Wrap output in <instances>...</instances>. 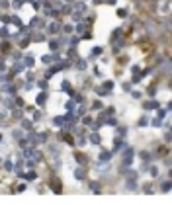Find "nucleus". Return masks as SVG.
<instances>
[{"mask_svg": "<svg viewBox=\"0 0 172 205\" xmlns=\"http://www.w3.org/2000/svg\"><path fill=\"white\" fill-rule=\"evenodd\" d=\"M143 108H145V109H159V108H161V104H159V100H149V102L143 104Z\"/></svg>", "mask_w": 172, "mask_h": 205, "instance_id": "f257e3e1", "label": "nucleus"}, {"mask_svg": "<svg viewBox=\"0 0 172 205\" xmlns=\"http://www.w3.org/2000/svg\"><path fill=\"white\" fill-rule=\"evenodd\" d=\"M49 188L53 190L55 194H61V192H63V190H61V182H59L57 178H55V180H51V184H49Z\"/></svg>", "mask_w": 172, "mask_h": 205, "instance_id": "f03ea898", "label": "nucleus"}, {"mask_svg": "<svg viewBox=\"0 0 172 205\" xmlns=\"http://www.w3.org/2000/svg\"><path fill=\"white\" fill-rule=\"evenodd\" d=\"M61 70V65H53L51 68H47V72H45V78H51L53 74H57Z\"/></svg>", "mask_w": 172, "mask_h": 205, "instance_id": "7ed1b4c3", "label": "nucleus"}, {"mask_svg": "<svg viewBox=\"0 0 172 205\" xmlns=\"http://www.w3.org/2000/svg\"><path fill=\"white\" fill-rule=\"evenodd\" d=\"M24 68H26V65H24V63H20V61H16V65L12 66V74H20Z\"/></svg>", "mask_w": 172, "mask_h": 205, "instance_id": "20e7f679", "label": "nucleus"}, {"mask_svg": "<svg viewBox=\"0 0 172 205\" xmlns=\"http://www.w3.org/2000/svg\"><path fill=\"white\" fill-rule=\"evenodd\" d=\"M75 158H76V162H78L80 166H84L86 162H88V158H86V156L82 154V152H76V154H75Z\"/></svg>", "mask_w": 172, "mask_h": 205, "instance_id": "39448f33", "label": "nucleus"}, {"mask_svg": "<svg viewBox=\"0 0 172 205\" xmlns=\"http://www.w3.org/2000/svg\"><path fill=\"white\" fill-rule=\"evenodd\" d=\"M84 10H86V4H84V2H76V4H75V12H76V14H82Z\"/></svg>", "mask_w": 172, "mask_h": 205, "instance_id": "423d86ee", "label": "nucleus"}, {"mask_svg": "<svg viewBox=\"0 0 172 205\" xmlns=\"http://www.w3.org/2000/svg\"><path fill=\"white\" fill-rule=\"evenodd\" d=\"M75 178H76V180H84V178H86V172L82 170V168H76V170H75Z\"/></svg>", "mask_w": 172, "mask_h": 205, "instance_id": "0eeeda50", "label": "nucleus"}, {"mask_svg": "<svg viewBox=\"0 0 172 205\" xmlns=\"http://www.w3.org/2000/svg\"><path fill=\"white\" fill-rule=\"evenodd\" d=\"M90 143H94V145H100V143H102L100 135H98V131H94V133L90 135Z\"/></svg>", "mask_w": 172, "mask_h": 205, "instance_id": "6e6552de", "label": "nucleus"}, {"mask_svg": "<svg viewBox=\"0 0 172 205\" xmlns=\"http://www.w3.org/2000/svg\"><path fill=\"white\" fill-rule=\"evenodd\" d=\"M112 156H114V152H102L100 154V162H108Z\"/></svg>", "mask_w": 172, "mask_h": 205, "instance_id": "1a4fd4ad", "label": "nucleus"}, {"mask_svg": "<svg viewBox=\"0 0 172 205\" xmlns=\"http://www.w3.org/2000/svg\"><path fill=\"white\" fill-rule=\"evenodd\" d=\"M61 90H63V92H69V94H73V92H71V82L63 80V82H61Z\"/></svg>", "mask_w": 172, "mask_h": 205, "instance_id": "9d476101", "label": "nucleus"}, {"mask_svg": "<svg viewBox=\"0 0 172 205\" xmlns=\"http://www.w3.org/2000/svg\"><path fill=\"white\" fill-rule=\"evenodd\" d=\"M45 100H47V94H45V92H41V94L37 96V100H35V102H37V106H43V104H45Z\"/></svg>", "mask_w": 172, "mask_h": 205, "instance_id": "9b49d317", "label": "nucleus"}, {"mask_svg": "<svg viewBox=\"0 0 172 205\" xmlns=\"http://www.w3.org/2000/svg\"><path fill=\"white\" fill-rule=\"evenodd\" d=\"M37 178V174L35 172H28V174H24V180H28V182H33Z\"/></svg>", "mask_w": 172, "mask_h": 205, "instance_id": "f8f14e48", "label": "nucleus"}, {"mask_svg": "<svg viewBox=\"0 0 172 205\" xmlns=\"http://www.w3.org/2000/svg\"><path fill=\"white\" fill-rule=\"evenodd\" d=\"M49 33H57L59 31V23L57 22H53V23H49V29H47Z\"/></svg>", "mask_w": 172, "mask_h": 205, "instance_id": "ddd939ff", "label": "nucleus"}, {"mask_svg": "<svg viewBox=\"0 0 172 205\" xmlns=\"http://www.w3.org/2000/svg\"><path fill=\"white\" fill-rule=\"evenodd\" d=\"M161 192L168 194V192H170V182H162V184H161Z\"/></svg>", "mask_w": 172, "mask_h": 205, "instance_id": "4468645a", "label": "nucleus"}, {"mask_svg": "<svg viewBox=\"0 0 172 205\" xmlns=\"http://www.w3.org/2000/svg\"><path fill=\"white\" fill-rule=\"evenodd\" d=\"M76 68H78V70H84V68H86V61H84V59H78V61H76Z\"/></svg>", "mask_w": 172, "mask_h": 205, "instance_id": "2eb2a0df", "label": "nucleus"}, {"mask_svg": "<svg viewBox=\"0 0 172 205\" xmlns=\"http://www.w3.org/2000/svg\"><path fill=\"white\" fill-rule=\"evenodd\" d=\"M96 94H100V96H108L110 90H106V88H102V86H96Z\"/></svg>", "mask_w": 172, "mask_h": 205, "instance_id": "dca6fc26", "label": "nucleus"}, {"mask_svg": "<svg viewBox=\"0 0 172 205\" xmlns=\"http://www.w3.org/2000/svg\"><path fill=\"white\" fill-rule=\"evenodd\" d=\"M33 63H35L33 57H26V59H24V65H26V66H33Z\"/></svg>", "mask_w": 172, "mask_h": 205, "instance_id": "f3484780", "label": "nucleus"}, {"mask_svg": "<svg viewBox=\"0 0 172 205\" xmlns=\"http://www.w3.org/2000/svg\"><path fill=\"white\" fill-rule=\"evenodd\" d=\"M137 188V184H135V178H129L127 180V190H135Z\"/></svg>", "mask_w": 172, "mask_h": 205, "instance_id": "a211bd4d", "label": "nucleus"}, {"mask_svg": "<svg viewBox=\"0 0 172 205\" xmlns=\"http://www.w3.org/2000/svg\"><path fill=\"white\" fill-rule=\"evenodd\" d=\"M49 47H51L53 51H57V49H59V41H57V39H49Z\"/></svg>", "mask_w": 172, "mask_h": 205, "instance_id": "6ab92c4d", "label": "nucleus"}, {"mask_svg": "<svg viewBox=\"0 0 172 205\" xmlns=\"http://www.w3.org/2000/svg\"><path fill=\"white\" fill-rule=\"evenodd\" d=\"M143 192H145V194H153V192H155V190H153V186H150V184H145V186H143Z\"/></svg>", "mask_w": 172, "mask_h": 205, "instance_id": "aec40b11", "label": "nucleus"}, {"mask_svg": "<svg viewBox=\"0 0 172 205\" xmlns=\"http://www.w3.org/2000/svg\"><path fill=\"white\" fill-rule=\"evenodd\" d=\"M90 53H92V57H100V55H102V47H94Z\"/></svg>", "mask_w": 172, "mask_h": 205, "instance_id": "412c9836", "label": "nucleus"}, {"mask_svg": "<svg viewBox=\"0 0 172 205\" xmlns=\"http://www.w3.org/2000/svg\"><path fill=\"white\" fill-rule=\"evenodd\" d=\"M0 37H2V39H8V37H10V33H8L6 27H2V29H0Z\"/></svg>", "mask_w": 172, "mask_h": 205, "instance_id": "4be33fe9", "label": "nucleus"}, {"mask_svg": "<svg viewBox=\"0 0 172 205\" xmlns=\"http://www.w3.org/2000/svg\"><path fill=\"white\" fill-rule=\"evenodd\" d=\"M12 135H14V139H22V137H24V131H22V129H16Z\"/></svg>", "mask_w": 172, "mask_h": 205, "instance_id": "5701e85b", "label": "nucleus"}, {"mask_svg": "<svg viewBox=\"0 0 172 205\" xmlns=\"http://www.w3.org/2000/svg\"><path fill=\"white\" fill-rule=\"evenodd\" d=\"M22 127H24V129H32V121L24 119V121H22Z\"/></svg>", "mask_w": 172, "mask_h": 205, "instance_id": "b1692460", "label": "nucleus"}, {"mask_svg": "<svg viewBox=\"0 0 172 205\" xmlns=\"http://www.w3.org/2000/svg\"><path fill=\"white\" fill-rule=\"evenodd\" d=\"M10 22H12V23H16L18 27H20V25H22V20H20V18H18V16H14V18H10Z\"/></svg>", "mask_w": 172, "mask_h": 205, "instance_id": "393cba45", "label": "nucleus"}, {"mask_svg": "<svg viewBox=\"0 0 172 205\" xmlns=\"http://www.w3.org/2000/svg\"><path fill=\"white\" fill-rule=\"evenodd\" d=\"M104 88H106V90H114V82H112V80H106V82H104Z\"/></svg>", "mask_w": 172, "mask_h": 205, "instance_id": "a878e982", "label": "nucleus"}, {"mask_svg": "<svg viewBox=\"0 0 172 205\" xmlns=\"http://www.w3.org/2000/svg\"><path fill=\"white\" fill-rule=\"evenodd\" d=\"M32 39H35V41H45V35H43V33H35V37H32Z\"/></svg>", "mask_w": 172, "mask_h": 205, "instance_id": "bb28decb", "label": "nucleus"}, {"mask_svg": "<svg viewBox=\"0 0 172 205\" xmlns=\"http://www.w3.org/2000/svg\"><path fill=\"white\" fill-rule=\"evenodd\" d=\"M118 16H119V18H125V16H127V10H125V8H119V10H118Z\"/></svg>", "mask_w": 172, "mask_h": 205, "instance_id": "cd10ccee", "label": "nucleus"}, {"mask_svg": "<svg viewBox=\"0 0 172 205\" xmlns=\"http://www.w3.org/2000/svg\"><path fill=\"white\" fill-rule=\"evenodd\" d=\"M147 123H149V117H141L139 119V127H145Z\"/></svg>", "mask_w": 172, "mask_h": 205, "instance_id": "c85d7f7f", "label": "nucleus"}, {"mask_svg": "<svg viewBox=\"0 0 172 205\" xmlns=\"http://www.w3.org/2000/svg\"><path fill=\"white\" fill-rule=\"evenodd\" d=\"M92 108H94V109H104V104L98 100V102H94V106H92Z\"/></svg>", "mask_w": 172, "mask_h": 205, "instance_id": "c756f323", "label": "nucleus"}, {"mask_svg": "<svg viewBox=\"0 0 172 205\" xmlns=\"http://www.w3.org/2000/svg\"><path fill=\"white\" fill-rule=\"evenodd\" d=\"M119 35H121V29H116V31H114V37H112V41H116V39H119Z\"/></svg>", "mask_w": 172, "mask_h": 205, "instance_id": "7c9ffc66", "label": "nucleus"}, {"mask_svg": "<svg viewBox=\"0 0 172 205\" xmlns=\"http://www.w3.org/2000/svg\"><path fill=\"white\" fill-rule=\"evenodd\" d=\"M53 123H55V125H63V123H64V117H55Z\"/></svg>", "mask_w": 172, "mask_h": 205, "instance_id": "2f4dec72", "label": "nucleus"}, {"mask_svg": "<svg viewBox=\"0 0 172 205\" xmlns=\"http://www.w3.org/2000/svg\"><path fill=\"white\" fill-rule=\"evenodd\" d=\"M22 4H24V0H14V2H12L14 8H22Z\"/></svg>", "mask_w": 172, "mask_h": 205, "instance_id": "473e14b6", "label": "nucleus"}, {"mask_svg": "<svg viewBox=\"0 0 172 205\" xmlns=\"http://www.w3.org/2000/svg\"><path fill=\"white\" fill-rule=\"evenodd\" d=\"M84 29H86L84 23H78V25H76V31H78V33H84Z\"/></svg>", "mask_w": 172, "mask_h": 205, "instance_id": "72a5a7b5", "label": "nucleus"}, {"mask_svg": "<svg viewBox=\"0 0 172 205\" xmlns=\"http://www.w3.org/2000/svg\"><path fill=\"white\" fill-rule=\"evenodd\" d=\"M141 158H143L145 162H149L150 160V154H149V152H141Z\"/></svg>", "mask_w": 172, "mask_h": 205, "instance_id": "f704fd0d", "label": "nucleus"}, {"mask_svg": "<svg viewBox=\"0 0 172 205\" xmlns=\"http://www.w3.org/2000/svg\"><path fill=\"white\" fill-rule=\"evenodd\" d=\"M161 123H162V119H161V117L153 119V125H155V127H161Z\"/></svg>", "mask_w": 172, "mask_h": 205, "instance_id": "c9c22d12", "label": "nucleus"}, {"mask_svg": "<svg viewBox=\"0 0 172 205\" xmlns=\"http://www.w3.org/2000/svg\"><path fill=\"white\" fill-rule=\"evenodd\" d=\"M82 123H84V125H90V123H92V117H90V115H86V117L82 119Z\"/></svg>", "mask_w": 172, "mask_h": 205, "instance_id": "e433bc0d", "label": "nucleus"}, {"mask_svg": "<svg viewBox=\"0 0 172 205\" xmlns=\"http://www.w3.org/2000/svg\"><path fill=\"white\" fill-rule=\"evenodd\" d=\"M127 178H137V172L135 170H127Z\"/></svg>", "mask_w": 172, "mask_h": 205, "instance_id": "4c0bfd02", "label": "nucleus"}, {"mask_svg": "<svg viewBox=\"0 0 172 205\" xmlns=\"http://www.w3.org/2000/svg\"><path fill=\"white\" fill-rule=\"evenodd\" d=\"M28 43H30V37H24V39L20 41V45H22V47H26Z\"/></svg>", "mask_w": 172, "mask_h": 205, "instance_id": "58836bf2", "label": "nucleus"}, {"mask_svg": "<svg viewBox=\"0 0 172 205\" xmlns=\"http://www.w3.org/2000/svg\"><path fill=\"white\" fill-rule=\"evenodd\" d=\"M4 168H6V170H12L14 166H12V162H10V160H6V162H4Z\"/></svg>", "mask_w": 172, "mask_h": 205, "instance_id": "ea45409f", "label": "nucleus"}, {"mask_svg": "<svg viewBox=\"0 0 172 205\" xmlns=\"http://www.w3.org/2000/svg\"><path fill=\"white\" fill-rule=\"evenodd\" d=\"M123 90H125V92H131V82H125V84H123Z\"/></svg>", "mask_w": 172, "mask_h": 205, "instance_id": "a19ab883", "label": "nucleus"}, {"mask_svg": "<svg viewBox=\"0 0 172 205\" xmlns=\"http://www.w3.org/2000/svg\"><path fill=\"white\" fill-rule=\"evenodd\" d=\"M4 72H6V65H4V61H2V63H0V74H4Z\"/></svg>", "mask_w": 172, "mask_h": 205, "instance_id": "79ce46f5", "label": "nucleus"}, {"mask_svg": "<svg viewBox=\"0 0 172 205\" xmlns=\"http://www.w3.org/2000/svg\"><path fill=\"white\" fill-rule=\"evenodd\" d=\"M4 104H6V108H12V106H14V102H12V98H8V100H6Z\"/></svg>", "mask_w": 172, "mask_h": 205, "instance_id": "37998d69", "label": "nucleus"}, {"mask_svg": "<svg viewBox=\"0 0 172 205\" xmlns=\"http://www.w3.org/2000/svg\"><path fill=\"white\" fill-rule=\"evenodd\" d=\"M14 100H16V106H20V108L24 106V100H22V98H14Z\"/></svg>", "mask_w": 172, "mask_h": 205, "instance_id": "c03bdc74", "label": "nucleus"}, {"mask_svg": "<svg viewBox=\"0 0 172 205\" xmlns=\"http://www.w3.org/2000/svg\"><path fill=\"white\" fill-rule=\"evenodd\" d=\"M131 72H133V74H137V72H139V66L133 65V66H131Z\"/></svg>", "mask_w": 172, "mask_h": 205, "instance_id": "a18cd8bd", "label": "nucleus"}, {"mask_svg": "<svg viewBox=\"0 0 172 205\" xmlns=\"http://www.w3.org/2000/svg\"><path fill=\"white\" fill-rule=\"evenodd\" d=\"M39 115H41L39 111H33V115H32V117H33V121H37V119H39Z\"/></svg>", "mask_w": 172, "mask_h": 205, "instance_id": "49530a36", "label": "nucleus"}, {"mask_svg": "<svg viewBox=\"0 0 172 205\" xmlns=\"http://www.w3.org/2000/svg\"><path fill=\"white\" fill-rule=\"evenodd\" d=\"M150 174H153V176H157V174H159V168H157V166H153V168H150Z\"/></svg>", "mask_w": 172, "mask_h": 205, "instance_id": "de8ad7c7", "label": "nucleus"}, {"mask_svg": "<svg viewBox=\"0 0 172 205\" xmlns=\"http://www.w3.org/2000/svg\"><path fill=\"white\" fill-rule=\"evenodd\" d=\"M2 22H4V23H10V16H2Z\"/></svg>", "mask_w": 172, "mask_h": 205, "instance_id": "09e8293b", "label": "nucleus"}, {"mask_svg": "<svg viewBox=\"0 0 172 205\" xmlns=\"http://www.w3.org/2000/svg\"><path fill=\"white\" fill-rule=\"evenodd\" d=\"M92 190H94V192L98 194V192H100V186H98V184H92Z\"/></svg>", "mask_w": 172, "mask_h": 205, "instance_id": "8fccbe9b", "label": "nucleus"}, {"mask_svg": "<svg viewBox=\"0 0 172 205\" xmlns=\"http://www.w3.org/2000/svg\"><path fill=\"white\" fill-rule=\"evenodd\" d=\"M108 4H116V0H106Z\"/></svg>", "mask_w": 172, "mask_h": 205, "instance_id": "3c124183", "label": "nucleus"}, {"mask_svg": "<svg viewBox=\"0 0 172 205\" xmlns=\"http://www.w3.org/2000/svg\"><path fill=\"white\" fill-rule=\"evenodd\" d=\"M0 141H2V135H0Z\"/></svg>", "mask_w": 172, "mask_h": 205, "instance_id": "603ef678", "label": "nucleus"}]
</instances>
